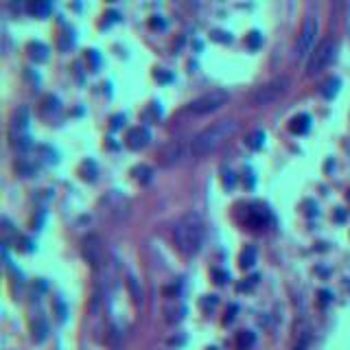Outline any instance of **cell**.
Here are the masks:
<instances>
[{
	"mask_svg": "<svg viewBox=\"0 0 350 350\" xmlns=\"http://www.w3.org/2000/svg\"><path fill=\"white\" fill-rule=\"evenodd\" d=\"M203 219L199 213H186L173 228V243L184 256H195L203 245Z\"/></svg>",
	"mask_w": 350,
	"mask_h": 350,
	"instance_id": "obj_1",
	"label": "cell"
},
{
	"mask_svg": "<svg viewBox=\"0 0 350 350\" xmlns=\"http://www.w3.org/2000/svg\"><path fill=\"white\" fill-rule=\"evenodd\" d=\"M239 132V123L232 118H225V120H217L215 125L206 127L203 132H199L197 136L193 138L191 142V153L193 156H208V153L217 151L225 140H230V138Z\"/></svg>",
	"mask_w": 350,
	"mask_h": 350,
	"instance_id": "obj_2",
	"label": "cell"
},
{
	"mask_svg": "<svg viewBox=\"0 0 350 350\" xmlns=\"http://www.w3.org/2000/svg\"><path fill=\"white\" fill-rule=\"evenodd\" d=\"M337 57V42L335 39H324L322 44L315 46V51L311 53V57L306 59V75H317L326 66H331Z\"/></svg>",
	"mask_w": 350,
	"mask_h": 350,
	"instance_id": "obj_3",
	"label": "cell"
},
{
	"mask_svg": "<svg viewBox=\"0 0 350 350\" xmlns=\"http://www.w3.org/2000/svg\"><path fill=\"white\" fill-rule=\"evenodd\" d=\"M230 101V96H228L225 90H210L206 94L197 96L193 103H189V110L191 114H210V112H217L221 110L223 105Z\"/></svg>",
	"mask_w": 350,
	"mask_h": 350,
	"instance_id": "obj_4",
	"label": "cell"
},
{
	"mask_svg": "<svg viewBox=\"0 0 350 350\" xmlns=\"http://www.w3.org/2000/svg\"><path fill=\"white\" fill-rule=\"evenodd\" d=\"M315 37H317V20L313 15H306L302 31H300L298 44H296V57L300 61H304L311 57V53L315 51Z\"/></svg>",
	"mask_w": 350,
	"mask_h": 350,
	"instance_id": "obj_5",
	"label": "cell"
},
{
	"mask_svg": "<svg viewBox=\"0 0 350 350\" xmlns=\"http://www.w3.org/2000/svg\"><path fill=\"white\" fill-rule=\"evenodd\" d=\"M287 88H289V79H284V77L274 79L270 84L256 88V92L252 94V105H270L276 99H280V96L287 92Z\"/></svg>",
	"mask_w": 350,
	"mask_h": 350,
	"instance_id": "obj_6",
	"label": "cell"
},
{
	"mask_svg": "<svg viewBox=\"0 0 350 350\" xmlns=\"http://www.w3.org/2000/svg\"><path fill=\"white\" fill-rule=\"evenodd\" d=\"M84 258L90 263L92 270H99V267L105 265V258H108V252H105V243L99 234H90V237L84 239Z\"/></svg>",
	"mask_w": 350,
	"mask_h": 350,
	"instance_id": "obj_7",
	"label": "cell"
},
{
	"mask_svg": "<svg viewBox=\"0 0 350 350\" xmlns=\"http://www.w3.org/2000/svg\"><path fill=\"white\" fill-rule=\"evenodd\" d=\"M182 160V145L171 140L169 145H164L160 151V162L164 167H171V164H177V162Z\"/></svg>",
	"mask_w": 350,
	"mask_h": 350,
	"instance_id": "obj_8",
	"label": "cell"
},
{
	"mask_svg": "<svg viewBox=\"0 0 350 350\" xmlns=\"http://www.w3.org/2000/svg\"><path fill=\"white\" fill-rule=\"evenodd\" d=\"M149 140H151V134H149L147 127H134L132 132L127 134V145H129L132 149H142V147H147Z\"/></svg>",
	"mask_w": 350,
	"mask_h": 350,
	"instance_id": "obj_9",
	"label": "cell"
},
{
	"mask_svg": "<svg viewBox=\"0 0 350 350\" xmlns=\"http://www.w3.org/2000/svg\"><path fill=\"white\" fill-rule=\"evenodd\" d=\"M308 127H311V116H308V114H298V116L291 120V132L294 134H306Z\"/></svg>",
	"mask_w": 350,
	"mask_h": 350,
	"instance_id": "obj_10",
	"label": "cell"
},
{
	"mask_svg": "<svg viewBox=\"0 0 350 350\" xmlns=\"http://www.w3.org/2000/svg\"><path fill=\"white\" fill-rule=\"evenodd\" d=\"M27 123H29V110L20 108L18 112H15V116H13V127L24 129V127H27Z\"/></svg>",
	"mask_w": 350,
	"mask_h": 350,
	"instance_id": "obj_11",
	"label": "cell"
},
{
	"mask_svg": "<svg viewBox=\"0 0 350 350\" xmlns=\"http://www.w3.org/2000/svg\"><path fill=\"white\" fill-rule=\"evenodd\" d=\"M254 260H256V250L248 248L245 252H243V256H241V265L243 267H252V265H254Z\"/></svg>",
	"mask_w": 350,
	"mask_h": 350,
	"instance_id": "obj_12",
	"label": "cell"
},
{
	"mask_svg": "<svg viewBox=\"0 0 350 350\" xmlns=\"http://www.w3.org/2000/svg\"><path fill=\"white\" fill-rule=\"evenodd\" d=\"M252 344H254V333H250V331L241 333V335H239V348L241 350H248Z\"/></svg>",
	"mask_w": 350,
	"mask_h": 350,
	"instance_id": "obj_13",
	"label": "cell"
},
{
	"mask_svg": "<svg viewBox=\"0 0 350 350\" xmlns=\"http://www.w3.org/2000/svg\"><path fill=\"white\" fill-rule=\"evenodd\" d=\"M134 175H136V180H140V182H149L151 180V169L149 167H136Z\"/></svg>",
	"mask_w": 350,
	"mask_h": 350,
	"instance_id": "obj_14",
	"label": "cell"
},
{
	"mask_svg": "<svg viewBox=\"0 0 350 350\" xmlns=\"http://www.w3.org/2000/svg\"><path fill=\"white\" fill-rule=\"evenodd\" d=\"M31 51H33V57H37L39 61H44V59H46V53H48V48H46L44 44H39V42L31 44Z\"/></svg>",
	"mask_w": 350,
	"mask_h": 350,
	"instance_id": "obj_15",
	"label": "cell"
},
{
	"mask_svg": "<svg viewBox=\"0 0 350 350\" xmlns=\"http://www.w3.org/2000/svg\"><path fill=\"white\" fill-rule=\"evenodd\" d=\"M129 289H132L134 302H142V289H138V282H136V278H129Z\"/></svg>",
	"mask_w": 350,
	"mask_h": 350,
	"instance_id": "obj_16",
	"label": "cell"
},
{
	"mask_svg": "<svg viewBox=\"0 0 350 350\" xmlns=\"http://www.w3.org/2000/svg\"><path fill=\"white\" fill-rule=\"evenodd\" d=\"M33 337H35V341H44L46 339V333H48V328H46V324L44 322H37V328L33 326Z\"/></svg>",
	"mask_w": 350,
	"mask_h": 350,
	"instance_id": "obj_17",
	"label": "cell"
},
{
	"mask_svg": "<svg viewBox=\"0 0 350 350\" xmlns=\"http://www.w3.org/2000/svg\"><path fill=\"white\" fill-rule=\"evenodd\" d=\"M260 138H265V134H263V132H256L254 136L250 138V145H252L254 149H258V147H260Z\"/></svg>",
	"mask_w": 350,
	"mask_h": 350,
	"instance_id": "obj_18",
	"label": "cell"
},
{
	"mask_svg": "<svg viewBox=\"0 0 350 350\" xmlns=\"http://www.w3.org/2000/svg\"><path fill=\"white\" fill-rule=\"evenodd\" d=\"M337 86H339V81H337V79H333V81H328V86H326V88H328V90H326V92H324V94H326V96H333V94H335V92H337Z\"/></svg>",
	"mask_w": 350,
	"mask_h": 350,
	"instance_id": "obj_19",
	"label": "cell"
},
{
	"mask_svg": "<svg viewBox=\"0 0 350 350\" xmlns=\"http://www.w3.org/2000/svg\"><path fill=\"white\" fill-rule=\"evenodd\" d=\"M250 44L258 46V33H256V31H252V33H250Z\"/></svg>",
	"mask_w": 350,
	"mask_h": 350,
	"instance_id": "obj_20",
	"label": "cell"
},
{
	"mask_svg": "<svg viewBox=\"0 0 350 350\" xmlns=\"http://www.w3.org/2000/svg\"><path fill=\"white\" fill-rule=\"evenodd\" d=\"M33 11H37V13H46V11H48V5H33Z\"/></svg>",
	"mask_w": 350,
	"mask_h": 350,
	"instance_id": "obj_21",
	"label": "cell"
},
{
	"mask_svg": "<svg viewBox=\"0 0 350 350\" xmlns=\"http://www.w3.org/2000/svg\"><path fill=\"white\" fill-rule=\"evenodd\" d=\"M215 276L219 278L217 282H225V278H228V276H225V274H221V272H215Z\"/></svg>",
	"mask_w": 350,
	"mask_h": 350,
	"instance_id": "obj_22",
	"label": "cell"
}]
</instances>
